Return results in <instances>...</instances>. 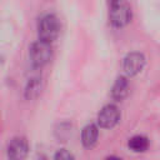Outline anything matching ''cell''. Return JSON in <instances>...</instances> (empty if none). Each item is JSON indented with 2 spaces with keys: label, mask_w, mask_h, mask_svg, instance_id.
<instances>
[{
  "label": "cell",
  "mask_w": 160,
  "mask_h": 160,
  "mask_svg": "<svg viewBox=\"0 0 160 160\" xmlns=\"http://www.w3.org/2000/svg\"><path fill=\"white\" fill-rule=\"evenodd\" d=\"M144 65H145V56L138 51L128 54L122 61V69L125 74L129 76H134L139 74L142 70Z\"/></svg>",
  "instance_id": "obj_6"
},
{
  "label": "cell",
  "mask_w": 160,
  "mask_h": 160,
  "mask_svg": "<svg viewBox=\"0 0 160 160\" xmlns=\"http://www.w3.org/2000/svg\"><path fill=\"white\" fill-rule=\"evenodd\" d=\"M41 86H42V81L40 76H31L25 86V98L29 100L35 99L40 91H41Z\"/></svg>",
  "instance_id": "obj_9"
},
{
  "label": "cell",
  "mask_w": 160,
  "mask_h": 160,
  "mask_svg": "<svg viewBox=\"0 0 160 160\" xmlns=\"http://www.w3.org/2000/svg\"><path fill=\"white\" fill-rule=\"evenodd\" d=\"M120 120V110L114 104H106L98 114V124L101 128L110 129L115 126Z\"/></svg>",
  "instance_id": "obj_5"
},
{
  "label": "cell",
  "mask_w": 160,
  "mask_h": 160,
  "mask_svg": "<svg viewBox=\"0 0 160 160\" xmlns=\"http://www.w3.org/2000/svg\"><path fill=\"white\" fill-rule=\"evenodd\" d=\"M109 20L116 28L126 25L131 20V8L129 6V4L122 1L111 2L109 9Z\"/></svg>",
  "instance_id": "obj_3"
},
{
  "label": "cell",
  "mask_w": 160,
  "mask_h": 160,
  "mask_svg": "<svg viewBox=\"0 0 160 160\" xmlns=\"http://www.w3.org/2000/svg\"><path fill=\"white\" fill-rule=\"evenodd\" d=\"M51 45L50 42H46L44 40H36L34 41L29 48V56L31 60V64L36 68H40L45 65L50 58H51Z\"/></svg>",
  "instance_id": "obj_2"
},
{
  "label": "cell",
  "mask_w": 160,
  "mask_h": 160,
  "mask_svg": "<svg viewBox=\"0 0 160 160\" xmlns=\"http://www.w3.org/2000/svg\"><path fill=\"white\" fill-rule=\"evenodd\" d=\"M104 160H121V158H119L116 155H110V156H106Z\"/></svg>",
  "instance_id": "obj_12"
},
{
  "label": "cell",
  "mask_w": 160,
  "mask_h": 160,
  "mask_svg": "<svg viewBox=\"0 0 160 160\" xmlns=\"http://www.w3.org/2000/svg\"><path fill=\"white\" fill-rule=\"evenodd\" d=\"M29 152V142L25 136H14L6 148L9 160H24Z\"/></svg>",
  "instance_id": "obj_4"
},
{
  "label": "cell",
  "mask_w": 160,
  "mask_h": 160,
  "mask_svg": "<svg viewBox=\"0 0 160 160\" xmlns=\"http://www.w3.org/2000/svg\"><path fill=\"white\" fill-rule=\"evenodd\" d=\"M52 160H75V158H74V155H72L70 151H68L66 149H60V150H58V151L55 152Z\"/></svg>",
  "instance_id": "obj_11"
},
{
  "label": "cell",
  "mask_w": 160,
  "mask_h": 160,
  "mask_svg": "<svg viewBox=\"0 0 160 160\" xmlns=\"http://www.w3.org/2000/svg\"><path fill=\"white\" fill-rule=\"evenodd\" d=\"M99 136V129L95 124H86L81 130V142L85 148H91L95 145Z\"/></svg>",
  "instance_id": "obj_8"
},
{
  "label": "cell",
  "mask_w": 160,
  "mask_h": 160,
  "mask_svg": "<svg viewBox=\"0 0 160 160\" xmlns=\"http://www.w3.org/2000/svg\"><path fill=\"white\" fill-rule=\"evenodd\" d=\"M129 148L135 152H142L149 148V139L144 135H134L129 139Z\"/></svg>",
  "instance_id": "obj_10"
},
{
  "label": "cell",
  "mask_w": 160,
  "mask_h": 160,
  "mask_svg": "<svg viewBox=\"0 0 160 160\" xmlns=\"http://www.w3.org/2000/svg\"><path fill=\"white\" fill-rule=\"evenodd\" d=\"M60 31V21L54 14H44L38 21V34L39 39L46 42H51Z\"/></svg>",
  "instance_id": "obj_1"
},
{
  "label": "cell",
  "mask_w": 160,
  "mask_h": 160,
  "mask_svg": "<svg viewBox=\"0 0 160 160\" xmlns=\"http://www.w3.org/2000/svg\"><path fill=\"white\" fill-rule=\"evenodd\" d=\"M129 90H130V84H129L128 78L126 76H119L111 88V98L114 100L120 101L128 96Z\"/></svg>",
  "instance_id": "obj_7"
}]
</instances>
